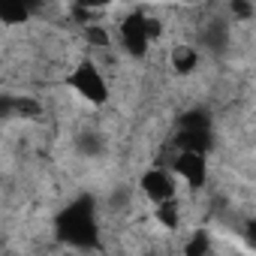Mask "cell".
<instances>
[{
	"label": "cell",
	"mask_w": 256,
	"mask_h": 256,
	"mask_svg": "<svg viewBox=\"0 0 256 256\" xmlns=\"http://www.w3.org/2000/svg\"><path fill=\"white\" fill-rule=\"evenodd\" d=\"M175 148L187 151V154H205L208 157V151H211V130H178Z\"/></svg>",
	"instance_id": "8992f818"
},
{
	"label": "cell",
	"mask_w": 256,
	"mask_h": 256,
	"mask_svg": "<svg viewBox=\"0 0 256 256\" xmlns=\"http://www.w3.org/2000/svg\"><path fill=\"white\" fill-rule=\"evenodd\" d=\"M202 40H205L208 48L223 52V48L229 46V24H226V22H211V24L202 30Z\"/></svg>",
	"instance_id": "30bf717a"
},
{
	"label": "cell",
	"mask_w": 256,
	"mask_h": 256,
	"mask_svg": "<svg viewBox=\"0 0 256 256\" xmlns=\"http://www.w3.org/2000/svg\"><path fill=\"white\" fill-rule=\"evenodd\" d=\"M172 172L178 178H184L193 190H202L208 184V157L205 154H187V151H178L175 160H172Z\"/></svg>",
	"instance_id": "5b68a950"
},
{
	"label": "cell",
	"mask_w": 256,
	"mask_h": 256,
	"mask_svg": "<svg viewBox=\"0 0 256 256\" xmlns=\"http://www.w3.org/2000/svg\"><path fill=\"white\" fill-rule=\"evenodd\" d=\"M42 112V106L30 96H12V114H22V118H36Z\"/></svg>",
	"instance_id": "5bb4252c"
},
{
	"label": "cell",
	"mask_w": 256,
	"mask_h": 256,
	"mask_svg": "<svg viewBox=\"0 0 256 256\" xmlns=\"http://www.w3.org/2000/svg\"><path fill=\"white\" fill-rule=\"evenodd\" d=\"M34 10L24 0H0V24H28Z\"/></svg>",
	"instance_id": "52a82bcc"
},
{
	"label": "cell",
	"mask_w": 256,
	"mask_h": 256,
	"mask_svg": "<svg viewBox=\"0 0 256 256\" xmlns=\"http://www.w3.org/2000/svg\"><path fill=\"white\" fill-rule=\"evenodd\" d=\"M178 130H211V118L202 108H190L178 118Z\"/></svg>",
	"instance_id": "7c38bea8"
},
{
	"label": "cell",
	"mask_w": 256,
	"mask_h": 256,
	"mask_svg": "<svg viewBox=\"0 0 256 256\" xmlns=\"http://www.w3.org/2000/svg\"><path fill=\"white\" fill-rule=\"evenodd\" d=\"M139 190H142V196H145L148 202H154V205L169 202V199H178V196H175V190H178V187H175V175L166 172V169H160V166H151V169L142 172Z\"/></svg>",
	"instance_id": "3957f363"
},
{
	"label": "cell",
	"mask_w": 256,
	"mask_h": 256,
	"mask_svg": "<svg viewBox=\"0 0 256 256\" xmlns=\"http://www.w3.org/2000/svg\"><path fill=\"white\" fill-rule=\"evenodd\" d=\"M84 40H88V46H94V48H108V46H112L108 30H106L102 24H94V22L84 28Z\"/></svg>",
	"instance_id": "4fadbf2b"
},
{
	"label": "cell",
	"mask_w": 256,
	"mask_h": 256,
	"mask_svg": "<svg viewBox=\"0 0 256 256\" xmlns=\"http://www.w3.org/2000/svg\"><path fill=\"white\" fill-rule=\"evenodd\" d=\"M154 217H157L160 226H166V229L175 232L181 226V205H178V199H169V202L154 205Z\"/></svg>",
	"instance_id": "9c48e42d"
},
{
	"label": "cell",
	"mask_w": 256,
	"mask_h": 256,
	"mask_svg": "<svg viewBox=\"0 0 256 256\" xmlns=\"http://www.w3.org/2000/svg\"><path fill=\"white\" fill-rule=\"evenodd\" d=\"M120 46L126 48V54L133 58H145L151 42H148V34H145V12L142 10H133L120 22Z\"/></svg>",
	"instance_id": "277c9868"
},
{
	"label": "cell",
	"mask_w": 256,
	"mask_h": 256,
	"mask_svg": "<svg viewBox=\"0 0 256 256\" xmlns=\"http://www.w3.org/2000/svg\"><path fill=\"white\" fill-rule=\"evenodd\" d=\"M229 12H232V18H241V22H250V18L256 16L253 4H247V0H232V4H229Z\"/></svg>",
	"instance_id": "9a60e30c"
},
{
	"label": "cell",
	"mask_w": 256,
	"mask_h": 256,
	"mask_svg": "<svg viewBox=\"0 0 256 256\" xmlns=\"http://www.w3.org/2000/svg\"><path fill=\"white\" fill-rule=\"evenodd\" d=\"M54 226H58V238L70 247L88 250L100 244V220H96V205L90 196H78L76 202H70L58 214Z\"/></svg>",
	"instance_id": "6da1fadb"
},
{
	"label": "cell",
	"mask_w": 256,
	"mask_h": 256,
	"mask_svg": "<svg viewBox=\"0 0 256 256\" xmlns=\"http://www.w3.org/2000/svg\"><path fill=\"white\" fill-rule=\"evenodd\" d=\"M169 64H172V70H175L178 76H190V72H196V66H199V52H196L193 46H175Z\"/></svg>",
	"instance_id": "ba28073f"
},
{
	"label": "cell",
	"mask_w": 256,
	"mask_h": 256,
	"mask_svg": "<svg viewBox=\"0 0 256 256\" xmlns=\"http://www.w3.org/2000/svg\"><path fill=\"white\" fill-rule=\"evenodd\" d=\"M184 256H211V235H208V229H196L184 241Z\"/></svg>",
	"instance_id": "8fae6325"
},
{
	"label": "cell",
	"mask_w": 256,
	"mask_h": 256,
	"mask_svg": "<svg viewBox=\"0 0 256 256\" xmlns=\"http://www.w3.org/2000/svg\"><path fill=\"white\" fill-rule=\"evenodd\" d=\"M66 88H72L82 100H88L90 106H106L108 102V84L102 78V70L90 60V58H82L72 72L66 76Z\"/></svg>",
	"instance_id": "7a4b0ae2"
}]
</instances>
